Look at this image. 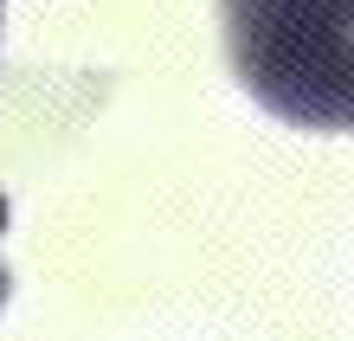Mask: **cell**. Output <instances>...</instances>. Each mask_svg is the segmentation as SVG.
<instances>
[{"instance_id": "cell-1", "label": "cell", "mask_w": 354, "mask_h": 341, "mask_svg": "<svg viewBox=\"0 0 354 341\" xmlns=\"http://www.w3.org/2000/svg\"><path fill=\"white\" fill-rule=\"evenodd\" d=\"M239 84L270 116L348 129L354 110V0H225Z\"/></svg>"}, {"instance_id": "cell-2", "label": "cell", "mask_w": 354, "mask_h": 341, "mask_svg": "<svg viewBox=\"0 0 354 341\" xmlns=\"http://www.w3.org/2000/svg\"><path fill=\"white\" fill-rule=\"evenodd\" d=\"M0 303H7V270H0Z\"/></svg>"}, {"instance_id": "cell-3", "label": "cell", "mask_w": 354, "mask_h": 341, "mask_svg": "<svg viewBox=\"0 0 354 341\" xmlns=\"http://www.w3.org/2000/svg\"><path fill=\"white\" fill-rule=\"evenodd\" d=\"M0 225H7V200H0Z\"/></svg>"}]
</instances>
